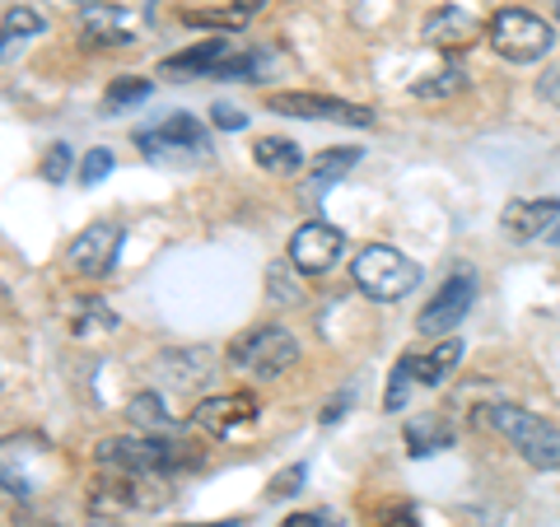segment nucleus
Masks as SVG:
<instances>
[{"mask_svg": "<svg viewBox=\"0 0 560 527\" xmlns=\"http://www.w3.org/2000/svg\"><path fill=\"white\" fill-rule=\"evenodd\" d=\"M350 276H355V285L364 294L383 298V304H393V298H407L420 285V267H416L407 253L388 248V243H370V248H360L355 261H350Z\"/></svg>", "mask_w": 560, "mask_h": 527, "instance_id": "1", "label": "nucleus"}, {"mask_svg": "<svg viewBox=\"0 0 560 527\" xmlns=\"http://www.w3.org/2000/svg\"><path fill=\"white\" fill-rule=\"evenodd\" d=\"M490 425H495L504 438H510V444H514L533 467L560 471V430L551 425V420L523 411V407H514V401H495V407H490Z\"/></svg>", "mask_w": 560, "mask_h": 527, "instance_id": "2", "label": "nucleus"}, {"mask_svg": "<svg viewBox=\"0 0 560 527\" xmlns=\"http://www.w3.org/2000/svg\"><path fill=\"white\" fill-rule=\"evenodd\" d=\"M486 38H490V47H495L504 61L528 66V61H541V57H547V51L556 47V28H551V20H541V14L500 10L495 20H490Z\"/></svg>", "mask_w": 560, "mask_h": 527, "instance_id": "3", "label": "nucleus"}, {"mask_svg": "<svg viewBox=\"0 0 560 527\" xmlns=\"http://www.w3.org/2000/svg\"><path fill=\"white\" fill-rule=\"evenodd\" d=\"M294 360H300V341L285 327H257L230 346V364L253 378H280Z\"/></svg>", "mask_w": 560, "mask_h": 527, "instance_id": "4", "label": "nucleus"}, {"mask_svg": "<svg viewBox=\"0 0 560 527\" xmlns=\"http://www.w3.org/2000/svg\"><path fill=\"white\" fill-rule=\"evenodd\" d=\"M178 453L187 448H168L160 438H103L94 448V462L103 471H121V477H154V471H173L183 467Z\"/></svg>", "mask_w": 560, "mask_h": 527, "instance_id": "5", "label": "nucleus"}, {"mask_svg": "<svg viewBox=\"0 0 560 527\" xmlns=\"http://www.w3.org/2000/svg\"><path fill=\"white\" fill-rule=\"evenodd\" d=\"M471 294H477V276H471V267H458L440 290H434L430 308L416 318V331L420 337H448V331L467 318Z\"/></svg>", "mask_w": 560, "mask_h": 527, "instance_id": "6", "label": "nucleus"}, {"mask_svg": "<svg viewBox=\"0 0 560 527\" xmlns=\"http://www.w3.org/2000/svg\"><path fill=\"white\" fill-rule=\"evenodd\" d=\"M341 253H346V234L327 220H308L290 238V267L300 276H327Z\"/></svg>", "mask_w": 560, "mask_h": 527, "instance_id": "7", "label": "nucleus"}, {"mask_svg": "<svg viewBox=\"0 0 560 527\" xmlns=\"http://www.w3.org/2000/svg\"><path fill=\"white\" fill-rule=\"evenodd\" d=\"M267 108L280 117H304V121H341V127H374V113L364 103L327 98V94H271Z\"/></svg>", "mask_w": 560, "mask_h": 527, "instance_id": "8", "label": "nucleus"}, {"mask_svg": "<svg viewBox=\"0 0 560 527\" xmlns=\"http://www.w3.org/2000/svg\"><path fill=\"white\" fill-rule=\"evenodd\" d=\"M117 253H121V230L117 224H94V230L70 238L66 267L75 276H108L117 267Z\"/></svg>", "mask_w": 560, "mask_h": 527, "instance_id": "9", "label": "nucleus"}, {"mask_svg": "<svg viewBox=\"0 0 560 527\" xmlns=\"http://www.w3.org/2000/svg\"><path fill=\"white\" fill-rule=\"evenodd\" d=\"M136 145L150 154V160H160V154H173V150H187V154H210V136L206 127L191 113H173L164 117L154 131H140Z\"/></svg>", "mask_w": 560, "mask_h": 527, "instance_id": "10", "label": "nucleus"}, {"mask_svg": "<svg viewBox=\"0 0 560 527\" xmlns=\"http://www.w3.org/2000/svg\"><path fill=\"white\" fill-rule=\"evenodd\" d=\"M80 33L90 47H127L140 33V20L108 0H90V5H80Z\"/></svg>", "mask_w": 560, "mask_h": 527, "instance_id": "11", "label": "nucleus"}, {"mask_svg": "<svg viewBox=\"0 0 560 527\" xmlns=\"http://www.w3.org/2000/svg\"><path fill=\"white\" fill-rule=\"evenodd\" d=\"M486 28L490 24H481L477 14L463 10V5H440L425 20V28H420V33H425L430 47H440V51H448V57H453V51H471V47H477Z\"/></svg>", "mask_w": 560, "mask_h": 527, "instance_id": "12", "label": "nucleus"}, {"mask_svg": "<svg viewBox=\"0 0 560 527\" xmlns=\"http://www.w3.org/2000/svg\"><path fill=\"white\" fill-rule=\"evenodd\" d=\"M191 420H197V430H206V434H234V430H243V425H253L257 420V397L253 393L206 397V401H197Z\"/></svg>", "mask_w": 560, "mask_h": 527, "instance_id": "13", "label": "nucleus"}, {"mask_svg": "<svg viewBox=\"0 0 560 527\" xmlns=\"http://www.w3.org/2000/svg\"><path fill=\"white\" fill-rule=\"evenodd\" d=\"M504 230H510L518 243L560 230V201H551V197H541V201H510V206H504Z\"/></svg>", "mask_w": 560, "mask_h": 527, "instance_id": "14", "label": "nucleus"}, {"mask_svg": "<svg viewBox=\"0 0 560 527\" xmlns=\"http://www.w3.org/2000/svg\"><path fill=\"white\" fill-rule=\"evenodd\" d=\"M224 57H230V43H224V38H206L197 47L178 51V57H168L160 70H164L168 80H210Z\"/></svg>", "mask_w": 560, "mask_h": 527, "instance_id": "15", "label": "nucleus"}, {"mask_svg": "<svg viewBox=\"0 0 560 527\" xmlns=\"http://www.w3.org/2000/svg\"><path fill=\"white\" fill-rule=\"evenodd\" d=\"M401 438H407L411 458H430V453H440V448L453 444V425L444 415H411L407 430H401Z\"/></svg>", "mask_w": 560, "mask_h": 527, "instance_id": "16", "label": "nucleus"}, {"mask_svg": "<svg viewBox=\"0 0 560 527\" xmlns=\"http://www.w3.org/2000/svg\"><path fill=\"white\" fill-rule=\"evenodd\" d=\"M364 160V150H355V145H337V150H323L318 154V164H313V173H308V183H304V191L308 197H323V191L331 187V183H341L350 168H355Z\"/></svg>", "mask_w": 560, "mask_h": 527, "instance_id": "17", "label": "nucleus"}, {"mask_svg": "<svg viewBox=\"0 0 560 527\" xmlns=\"http://www.w3.org/2000/svg\"><path fill=\"white\" fill-rule=\"evenodd\" d=\"M253 160H257V168H267V173H300L304 168V150L294 145L290 136H261L257 145H253Z\"/></svg>", "mask_w": 560, "mask_h": 527, "instance_id": "18", "label": "nucleus"}, {"mask_svg": "<svg viewBox=\"0 0 560 527\" xmlns=\"http://www.w3.org/2000/svg\"><path fill=\"white\" fill-rule=\"evenodd\" d=\"M458 360H463V346L458 341H440L430 355H411V378L420 383V388H440Z\"/></svg>", "mask_w": 560, "mask_h": 527, "instance_id": "19", "label": "nucleus"}, {"mask_svg": "<svg viewBox=\"0 0 560 527\" xmlns=\"http://www.w3.org/2000/svg\"><path fill=\"white\" fill-rule=\"evenodd\" d=\"M70 331L80 341H98L117 331V313L108 308V298H75V318H70Z\"/></svg>", "mask_w": 560, "mask_h": 527, "instance_id": "20", "label": "nucleus"}, {"mask_svg": "<svg viewBox=\"0 0 560 527\" xmlns=\"http://www.w3.org/2000/svg\"><path fill=\"white\" fill-rule=\"evenodd\" d=\"M210 364H215V355H210L206 346H187V350H164V368L173 378H178V388H191V383H201L210 374Z\"/></svg>", "mask_w": 560, "mask_h": 527, "instance_id": "21", "label": "nucleus"}, {"mask_svg": "<svg viewBox=\"0 0 560 527\" xmlns=\"http://www.w3.org/2000/svg\"><path fill=\"white\" fill-rule=\"evenodd\" d=\"M154 94V84L150 80H140V75H121L108 84V98H103V108L108 113H121V108H136V103H145Z\"/></svg>", "mask_w": 560, "mask_h": 527, "instance_id": "22", "label": "nucleus"}, {"mask_svg": "<svg viewBox=\"0 0 560 527\" xmlns=\"http://www.w3.org/2000/svg\"><path fill=\"white\" fill-rule=\"evenodd\" d=\"M463 90H467V70H463V66H444L440 75L411 84L416 98H453V94H463Z\"/></svg>", "mask_w": 560, "mask_h": 527, "instance_id": "23", "label": "nucleus"}, {"mask_svg": "<svg viewBox=\"0 0 560 527\" xmlns=\"http://www.w3.org/2000/svg\"><path fill=\"white\" fill-rule=\"evenodd\" d=\"M127 415L136 420L140 430H164V425H173L168 411H164V397H160V393H136V397L127 401Z\"/></svg>", "mask_w": 560, "mask_h": 527, "instance_id": "24", "label": "nucleus"}, {"mask_svg": "<svg viewBox=\"0 0 560 527\" xmlns=\"http://www.w3.org/2000/svg\"><path fill=\"white\" fill-rule=\"evenodd\" d=\"M33 33H43V14H33L28 5H10L5 10V43L33 38Z\"/></svg>", "mask_w": 560, "mask_h": 527, "instance_id": "25", "label": "nucleus"}, {"mask_svg": "<svg viewBox=\"0 0 560 527\" xmlns=\"http://www.w3.org/2000/svg\"><path fill=\"white\" fill-rule=\"evenodd\" d=\"M411 355H401L397 360V368H393V378H388V393H383V407L388 411H401L407 407V393H411Z\"/></svg>", "mask_w": 560, "mask_h": 527, "instance_id": "26", "label": "nucleus"}, {"mask_svg": "<svg viewBox=\"0 0 560 527\" xmlns=\"http://www.w3.org/2000/svg\"><path fill=\"white\" fill-rule=\"evenodd\" d=\"M261 66H267V61H261L257 51H243V57H224V61L215 66V75H210V80H253Z\"/></svg>", "mask_w": 560, "mask_h": 527, "instance_id": "27", "label": "nucleus"}, {"mask_svg": "<svg viewBox=\"0 0 560 527\" xmlns=\"http://www.w3.org/2000/svg\"><path fill=\"white\" fill-rule=\"evenodd\" d=\"M187 24L191 28H243V24H248V14H238V10H191L187 14Z\"/></svg>", "mask_w": 560, "mask_h": 527, "instance_id": "28", "label": "nucleus"}, {"mask_svg": "<svg viewBox=\"0 0 560 527\" xmlns=\"http://www.w3.org/2000/svg\"><path fill=\"white\" fill-rule=\"evenodd\" d=\"M108 173H113V150H103V145H98V150L84 154V164H80V183H84V187L103 183Z\"/></svg>", "mask_w": 560, "mask_h": 527, "instance_id": "29", "label": "nucleus"}, {"mask_svg": "<svg viewBox=\"0 0 560 527\" xmlns=\"http://www.w3.org/2000/svg\"><path fill=\"white\" fill-rule=\"evenodd\" d=\"M304 481H308V467L294 462V467H285V471H276V477H271V495H276V500H280V495H300Z\"/></svg>", "mask_w": 560, "mask_h": 527, "instance_id": "30", "label": "nucleus"}, {"mask_svg": "<svg viewBox=\"0 0 560 527\" xmlns=\"http://www.w3.org/2000/svg\"><path fill=\"white\" fill-rule=\"evenodd\" d=\"M290 271H294V267H280V261H276V267L267 271V290H271V298H285V304H300V285H294V280H290Z\"/></svg>", "mask_w": 560, "mask_h": 527, "instance_id": "31", "label": "nucleus"}, {"mask_svg": "<svg viewBox=\"0 0 560 527\" xmlns=\"http://www.w3.org/2000/svg\"><path fill=\"white\" fill-rule=\"evenodd\" d=\"M43 178H47V183H66V178H70V145H51V150H47Z\"/></svg>", "mask_w": 560, "mask_h": 527, "instance_id": "32", "label": "nucleus"}, {"mask_svg": "<svg viewBox=\"0 0 560 527\" xmlns=\"http://www.w3.org/2000/svg\"><path fill=\"white\" fill-rule=\"evenodd\" d=\"M537 94L547 98L551 108L560 113V61H556V66H547V70H541V80H537Z\"/></svg>", "mask_w": 560, "mask_h": 527, "instance_id": "33", "label": "nucleus"}, {"mask_svg": "<svg viewBox=\"0 0 560 527\" xmlns=\"http://www.w3.org/2000/svg\"><path fill=\"white\" fill-rule=\"evenodd\" d=\"M210 117H215L220 131H243V127H248V117H243L238 108H230V103H215V108H210Z\"/></svg>", "mask_w": 560, "mask_h": 527, "instance_id": "34", "label": "nucleus"}, {"mask_svg": "<svg viewBox=\"0 0 560 527\" xmlns=\"http://www.w3.org/2000/svg\"><path fill=\"white\" fill-rule=\"evenodd\" d=\"M346 401H350V397H346V393H341V397H337V401H331V407H327V411H323V425H337V420H341V411H346Z\"/></svg>", "mask_w": 560, "mask_h": 527, "instance_id": "35", "label": "nucleus"}, {"mask_svg": "<svg viewBox=\"0 0 560 527\" xmlns=\"http://www.w3.org/2000/svg\"><path fill=\"white\" fill-rule=\"evenodd\" d=\"M261 5H271V0H234V10H238V14H248V20H253Z\"/></svg>", "mask_w": 560, "mask_h": 527, "instance_id": "36", "label": "nucleus"}, {"mask_svg": "<svg viewBox=\"0 0 560 527\" xmlns=\"http://www.w3.org/2000/svg\"><path fill=\"white\" fill-rule=\"evenodd\" d=\"M280 527H318V514H294V518H285Z\"/></svg>", "mask_w": 560, "mask_h": 527, "instance_id": "37", "label": "nucleus"}, {"mask_svg": "<svg viewBox=\"0 0 560 527\" xmlns=\"http://www.w3.org/2000/svg\"><path fill=\"white\" fill-rule=\"evenodd\" d=\"M551 20L560 24V0H551Z\"/></svg>", "mask_w": 560, "mask_h": 527, "instance_id": "38", "label": "nucleus"}, {"mask_svg": "<svg viewBox=\"0 0 560 527\" xmlns=\"http://www.w3.org/2000/svg\"><path fill=\"white\" fill-rule=\"evenodd\" d=\"M206 527H234V523H206Z\"/></svg>", "mask_w": 560, "mask_h": 527, "instance_id": "39", "label": "nucleus"}]
</instances>
